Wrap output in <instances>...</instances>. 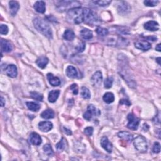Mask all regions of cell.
Returning <instances> with one entry per match:
<instances>
[{
    "label": "cell",
    "mask_w": 161,
    "mask_h": 161,
    "mask_svg": "<svg viewBox=\"0 0 161 161\" xmlns=\"http://www.w3.org/2000/svg\"><path fill=\"white\" fill-rule=\"evenodd\" d=\"M0 33L2 35H7L8 33V28L6 25H1L0 26Z\"/></svg>",
    "instance_id": "cell-38"
},
{
    "label": "cell",
    "mask_w": 161,
    "mask_h": 161,
    "mask_svg": "<svg viewBox=\"0 0 161 161\" xmlns=\"http://www.w3.org/2000/svg\"><path fill=\"white\" fill-rule=\"evenodd\" d=\"M48 62H49L48 58L45 56H40L36 60L37 65L41 69H44L46 67Z\"/></svg>",
    "instance_id": "cell-20"
},
{
    "label": "cell",
    "mask_w": 161,
    "mask_h": 161,
    "mask_svg": "<svg viewBox=\"0 0 161 161\" xmlns=\"http://www.w3.org/2000/svg\"><path fill=\"white\" fill-rule=\"evenodd\" d=\"M113 82V78H107L105 79L104 82V88L107 89H110L112 88V84Z\"/></svg>",
    "instance_id": "cell-33"
},
{
    "label": "cell",
    "mask_w": 161,
    "mask_h": 161,
    "mask_svg": "<svg viewBox=\"0 0 161 161\" xmlns=\"http://www.w3.org/2000/svg\"><path fill=\"white\" fill-rule=\"evenodd\" d=\"M96 32L97 33L98 35H100V36L104 37L107 36L108 34V30L107 28H102V27H98L96 29Z\"/></svg>",
    "instance_id": "cell-30"
},
{
    "label": "cell",
    "mask_w": 161,
    "mask_h": 161,
    "mask_svg": "<svg viewBox=\"0 0 161 161\" xmlns=\"http://www.w3.org/2000/svg\"><path fill=\"white\" fill-rule=\"evenodd\" d=\"M70 89L73 91V94L76 95L78 94V85L76 84H73L71 86H70Z\"/></svg>",
    "instance_id": "cell-40"
},
{
    "label": "cell",
    "mask_w": 161,
    "mask_h": 161,
    "mask_svg": "<svg viewBox=\"0 0 161 161\" xmlns=\"http://www.w3.org/2000/svg\"><path fill=\"white\" fill-rule=\"evenodd\" d=\"M63 37L68 41H72L75 38V34L72 30H66L64 33Z\"/></svg>",
    "instance_id": "cell-25"
},
{
    "label": "cell",
    "mask_w": 161,
    "mask_h": 161,
    "mask_svg": "<svg viewBox=\"0 0 161 161\" xmlns=\"http://www.w3.org/2000/svg\"><path fill=\"white\" fill-rule=\"evenodd\" d=\"M47 78L49 80V83L51 84L52 86H58L60 84V79L57 77H55L51 73L47 74Z\"/></svg>",
    "instance_id": "cell-18"
},
{
    "label": "cell",
    "mask_w": 161,
    "mask_h": 161,
    "mask_svg": "<svg viewBox=\"0 0 161 161\" xmlns=\"http://www.w3.org/2000/svg\"><path fill=\"white\" fill-rule=\"evenodd\" d=\"M84 22L90 25H96L99 22L98 17L93 11L88 8H83Z\"/></svg>",
    "instance_id": "cell-3"
},
{
    "label": "cell",
    "mask_w": 161,
    "mask_h": 161,
    "mask_svg": "<svg viewBox=\"0 0 161 161\" xmlns=\"http://www.w3.org/2000/svg\"><path fill=\"white\" fill-rule=\"evenodd\" d=\"M67 20L74 24H80L84 22L83 8L79 7L70 9L67 14Z\"/></svg>",
    "instance_id": "cell-2"
},
{
    "label": "cell",
    "mask_w": 161,
    "mask_h": 161,
    "mask_svg": "<svg viewBox=\"0 0 161 161\" xmlns=\"http://www.w3.org/2000/svg\"><path fill=\"white\" fill-rule=\"evenodd\" d=\"M28 140L30 143L34 145H40L42 144V139L40 137V136L38 133L35 132L30 134Z\"/></svg>",
    "instance_id": "cell-11"
},
{
    "label": "cell",
    "mask_w": 161,
    "mask_h": 161,
    "mask_svg": "<svg viewBox=\"0 0 161 161\" xmlns=\"http://www.w3.org/2000/svg\"><path fill=\"white\" fill-rule=\"evenodd\" d=\"M155 50H157L158 52H160L161 51V49H160V44H159L157 46L155 47Z\"/></svg>",
    "instance_id": "cell-45"
},
{
    "label": "cell",
    "mask_w": 161,
    "mask_h": 161,
    "mask_svg": "<svg viewBox=\"0 0 161 161\" xmlns=\"http://www.w3.org/2000/svg\"><path fill=\"white\" fill-rule=\"evenodd\" d=\"M92 117H93V115L91 114L89 112H88V111L83 115L84 118L86 119V120H88V121H89V120H91Z\"/></svg>",
    "instance_id": "cell-42"
},
{
    "label": "cell",
    "mask_w": 161,
    "mask_h": 161,
    "mask_svg": "<svg viewBox=\"0 0 161 161\" xmlns=\"http://www.w3.org/2000/svg\"><path fill=\"white\" fill-rule=\"evenodd\" d=\"M5 73H6V74L10 78H16L18 74L17 67L16 65L13 64L8 65L6 67V69H5Z\"/></svg>",
    "instance_id": "cell-8"
},
{
    "label": "cell",
    "mask_w": 161,
    "mask_h": 161,
    "mask_svg": "<svg viewBox=\"0 0 161 161\" xmlns=\"http://www.w3.org/2000/svg\"><path fill=\"white\" fill-rule=\"evenodd\" d=\"M135 47L140 50L147 51L151 48V44L146 40H140L135 42Z\"/></svg>",
    "instance_id": "cell-7"
},
{
    "label": "cell",
    "mask_w": 161,
    "mask_h": 161,
    "mask_svg": "<svg viewBox=\"0 0 161 161\" xmlns=\"http://www.w3.org/2000/svg\"><path fill=\"white\" fill-rule=\"evenodd\" d=\"M160 57H158L156 59V61H157L158 62V64L160 65Z\"/></svg>",
    "instance_id": "cell-47"
},
{
    "label": "cell",
    "mask_w": 161,
    "mask_h": 161,
    "mask_svg": "<svg viewBox=\"0 0 161 161\" xmlns=\"http://www.w3.org/2000/svg\"><path fill=\"white\" fill-rule=\"evenodd\" d=\"M81 96L84 99H89L91 98V93L89 90L86 87L81 88Z\"/></svg>",
    "instance_id": "cell-32"
},
{
    "label": "cell",
    "mask_w": 161,
    "mask_h": 161,
    "mask_svg": "<svg viewBox=\"0 0 161 161\" xmlns=\"http://www.w3.org/2000/svg\"><path fill=\"white\" fill-rule=\"evenodd\" d=\"M64 130H65V131H64L65 133H66L67 134H68V135H71V134H72L71 131H70V130H69V129H67V128H64Z\"/></svg>",
    "instance_id": "cell-44"
},
{
    "label": "cell",
    "mask_w": 161,
    "mask_h": 161,
    "mask_svg": "<svg viewBox=\"0 0 161 161\" xmlns=\"http://www.w3.org/2000/svg\"><path fill=\"white\" fill-rule=\"evenodd\" d=\"M94 3L100 7H107L112 3V1H96Z\"/></svg>",
    "instance_id": "cell-37"
},
{
    "label": "cell",
    "mask_w": 161,
    "mask_h": 161,
    "mask_svg": "<svg viewBox=\"0 0 161 161\" xmlns=\"http://www.w3.org/2000/svg\"><path fill=\"white\" fill-rule=\"evenodd\" d=\"M31 97L34 99L38 101V102H42L43 99V96L37 92H31L30 93Z\"/></svg>",
    "instance_id": "cell-34"
},
{
    "label": "cell",
    "mask_w": 161,
    "mask_h": 161,
    "mask_svg": "<svg viewBox=\"0 0 161 161\" xmlns=\"http://www.w3.org/2000/svg\"><path fill=\"white\" fill-rule=\"evenodd\" d=\"M34 8L38 13H44L45 12V3L43 1H38L34 4Z\"/></svg>",
    "instance_id": "cell-21"
},
{
    "label": "cell",
    "mask_w": 161,
    "mask_h": 161,
    "mask_svg": "<svg viewBox=\"0 0 161 161\" xmlns=\"http://www.w3.org/2000/svg\"><path fill=\"white\" fill-rule=\"evenodd\" d=\"M9 7L10 9V14H11L12 16H15L18 11L20 5L17 1H11L9 2Z\"/></svg>",
    "instance_id": "cell-17"
},
{
    "label": "cell",
    "mask_w": 161,
    "mask_h": 161,
    "mask_svg": "<svg viewBox=\"0 0 161 161\" xmlns=\"http://www.w3.org/2000/svg\"><path fill=\"white\" fill-rule=\"evenodd\" d=\"M131 10V7L127 2H122L118 7V12L120 15H127Z\"/></svg>",
    "instance_id": "cell-12"
},
{
    "label": "cell",
    "mask_w": 161,
    "mask_h": 161,
    "mask_svg": "<svg viewBox=\"0 0 161 161\" xmlns=\"http://www.w3.org/2000/svg\"><path fill=\"white\" fill-rule=\"evenodd\" d=\"M88 112H89L92 115L94 116H99L100 115V112L99 110H98L96 108L94 105L93 104H90L88 107Z\"/></svg>",
    "instance_id": "cell-28"
},
{
    "label": "cell",
    "mask_w": 161,
    "mask_h": 161,
    "mask_svg": "<svg viewBox=\"0 0 161 161\" xmlns=\"http://www.w3.org/2000/svg\"><path fill=\"white\" fill-rule=\"evenodd\" d=\"M80 33V36L84 40H89L93 38V32L88 28H83Z\"/></svg>",
    "instance_id": "cell-23"
},
{
    "label": "cell",
    "mask_w": 161,
    "mask_h": 161,
    "mask_svg": "<svg viewBox=\"0 0 161 161\" xmlns=\"http://www.w3.org/2000/svg\"><path fill=\"white\" fill-rule=\"evenodd\" d=\"M118 135L120 138L124 140L125 141H127V142H132L133 139V135H132L129 132H125V131H122V132H119Z\"/></svg>",
    "instance_id": "cell-19"
},
{
    "label": "cell",
    "mask_w": 161,
    "mask_h": 161,
    "mask_svg": "<svg viewBox=\"0 0 161 161\" xmlns=\"http://www.w3.org/2000/svg\"><path fill=\"white\" fill-rule=\"evenodd\" d=\"M134 147L140 152H145L147 150L148 145L147 140L142 135H139L133 141Z\"/></svg>",
    "instance_id": "cell-5"
},
{
    "label": "cell",
    "mask_w": 161,
    "mask_h": 161,
    "mask_svg": "<svg viewBox=\"0 0 161 161\" xmlns=\"http://www.w3.org/2000/svg\"><path fill=\"white\" fill-rule=\"evenodd\" d=\"M86 48L85 43L82 42H80L76 47H75V50H77L78 52H83Z\"/></svg>",
    "instance_id": "cell-36"
},
{
    "label": "cell",
    "mask_w": 161,
    "mask_h": 161,
    "mask_svg": "<svg viewBox=\"0 0 161 161\" xmlns=\"http://www.w3.org/2000/svg\"><path fill=\"white\" fill-rule=\"evenodd\" d=\"M80 6V3L78 1H63L59 2V4L57 5V9L59 12H63L65 10H69L79 8Z\"/></svg>",
    "instance_id": "cell-4"
},
{
    "label": "cell",
    "mask_w": 161,
    "mask_h": 161,
    "mask_svg": "<svg viewBox=\"0 0 161 161\" xmlns=\"http://www.w3.org/2000/svg\"><path fill=\"white\" fill-rule=\"evenodd\" d=\"M67 146V142L66 140L64 138H62L61 140L56 145V148L59 151H62L64 150Z\"/></svg>",
    "instance_id": "cell-29"
},
{
    "label": "cell",
    "mask_w": 161,
    "mask_h": 161,
    "mask_svg": "<svg viewBox=\"0 0 161 161\" xmlns=\"http://www.w3.org/2000/svg\"><path fill=\"white\" fill-rule=\"evenodd\" d=\"M120 103L122 104H126L127 106H130L131 104V103L129 102V101L127 99H122L120 100Z\"/></svg>",
    "instance_id": "cell-43"
},
{
    "label": "cell",
    "mask_w": 161,
    "mask_h": 161,
    "mask_svg": "<svg viewBox=\"0 0 161 161\" xmlns=\"http://www.w3.org/2000/svg\"><path fill=\"white\" fill-rule=\"evenodd\" d=\"M145 6L147 7H155L159 3V1H155V0H146L144 2Z\"/></svg>",
    "instance_id": "cell-35"
},
{
    "label": "cell",
    "mask_w": 161,
    "mask_h": 161,
    "mask_svg": "<svg viewBox=\"0 0 161 161\" xmlns=\"http://www.w3.org/2000/svg\"><path fill=\"white\" fill-rule=\"evenodd\" d=\"M103 99L105 103L108 104H110L114 102L115 96L112 93H105L103 97Z\"/></svg>",
    "instance_id": "cell-26"
},
{
    "label": "cell",
    "mask_w": 161,
    "mask_h": 161,
    "mask_svg": "<svg viewBox=\"0 0 161 161\" xmlns=\"http://www.w3.org/2000/svg\"><path fill=\"white\" fill-rule=\"evenodd\" d=\"M4 103H5V100H4V99L3 98V97L1 96V107H3L4 104Z\"/></svg>",
    "instance_id": "cell-46"
},
{
    "label": "cell",
    "mask_w": 161,
    "mask_h": 161,
    "mask_svg": "<svg viewBox=\"0 0 161 161\" xmlns=\"http://www.w3.org/2000/svg\"><path fill=\"white\" fill-rule=\"evenodd\" d=\"M43 149H44V152L49 156H52L54 154V151L52 150L51 145H50V144L45 145L44 146Z\"/></svg>",
    "instance_id": "cell-31"
},
{
    "label": "cell",
    "mask_w": 161,
    "mask_h": 161,
    "mask_svg": "<svg viewBox=\"0 0 161 161\" xmlns=\"http://www.w3.org/2000/svg\"><path fill=\"white\" fill-rule=\"evenodd\" d=\"M60 94L59 90H52L49 94V101L50 103H54L59 98Z\"/></svg>",
    "instance_id": "cell-22"
},
{
    "label": "cell",
    "mask_w": 161,
    "mask_h": 161,
    "mask_svg": "<svg viewBox=\"0 0 161 161\" xmlns=\"http://www.w3.org/2000/svg\"><path fill=\"white\" fill-rule=\"evenodd\" d=\"M1 48L2 52H9L13 50V45L12 43L7 40L1 39Z\"/></svg>",
    "instance_id": "cell-13"
},
{
    "label": "cell",
    "mask_w": 161,
    "mask_h": 161,
    "mask_svg": "<svg viewBox=\"0 0 161 161\" xmlns=\"http://www.w3.org/2000/svg\"><path fill=\"white\" fill-rule=\"evenodd\" d=\"M33 22L35 28L38 30V32H40L44 36L49 39L52 38L53 34L51 28L49 27V25L44 21L42 19L40 18H35L33 20Z\"/></svg>",
    "instance_id": "cell-1"
},
{
    "label": "cell",
    "mask_w": 161,
    "mask_h": 161,
    "mask_svg": "<svg viewBox=\"0 0 161 161\" xmlns=\"http://www.w3.org/2000/svg\"><path fill=\"white\" fill-rule=\"evenodd\" d=\"M127 119L128 120L127 127L130 130H137L140 123V120L137 117H136L134 115L131 113L128 115Z\"/></svg>",
    "instance_id": "cell-6"
},
{
    "label": "cell",
    "mask_w": 161,
    "mask_h": 161,
    "mask_svg": "<svg viewBox=\"0 0 161 161\" xmlns=\"http://www.w3.org/2000/svg\"><path fill=\"white\" fill-rule=\"evenodd\" d=\"M102 79H103L102 73L100 71H97L92 75L91 78V81L92 84L94 86H99L100 84L102 83Z\"/></svg>",
    "instance_id": "cell-9"
},
{
    "label": "cell",
    "mask_w": 161,
    "mask_h": 161,
    "mask_svg": "<svg viewBox=\"0 0 161 161\" xmlns=\"http://www.w3.org/2000/svg\"><path fill=\"white\" fill-rule=\"evenodd\" d=\"M26 104L27 108L30 110L33 111V112H38L40 108V105L34 102H27Z\"/></svg>",
    "instance_id": "cell-27"
},
{
    "label": "cell",
    "mask_w": 161,
    "mask_h": 161,
    "mask_svg": "<svg viewBox=\"0 0 161 161\" xmlns=\"http://www.w3.org/2000/svg\"><path fill=\"white\" fill-rule=\"evenodd\" d=\"M144 28L149 31H157L159 29V25L155 21H149L145 23Z\"/></svg>",
    "instance_id": "cell-16"
},
{
    "label": "cell",
    "mask_w": 161,
    "mask_h": 161,
    "mask_svg": "<svg viewBox=\"0 0 161 161\" xmlns=\"http://www.w3.org/2000/svg\"><path fill=\"white\" fill-rule=\"evenodd\" d=\"M41 117L44 119H50L53 118L55 116V113L54 111L51 109H47L46 110L44 111V112L40 115Z\"/></svg>",
    "instance_id": "cell-24"
},
{
    "label": "cell",
    "mask_w": 161,
    "mask_h": 161,
    "mask_svg": "<svg viewBox=\"0 0 161 161\" xmlns=\"http://www.w3.org/2000/svg\"><path fill=\"white\" fill-rule=\"evenodd\" d=\"M66 74L69 78H79V73L77 69L72 65H69L66 69Z\"/></svg>",
    "instance_id": "cell-14"
},
{
    "label": "cell",
    "mask_w": 161,
    "mask_h": 161,
    "mask_svg": "<svg viewBox=\"0 0 161 161\" xmlns=\"http://www.w3.org/2000/svg\"><path fill=\"white\" fill-rule=\"evenodd\" d=\"M84 133L88 135V136H91L92 135L93 133V127H87L84 130Z\"/></svg>",
    "instance_id": "cell-41"
},
{
    "label": "cell",
    "mask_w": 161,
    "mask_h": 161,
    "mask_svg": "<svg viewBox=\"0 0 161 161\" xmlns=\"http://www.w3.org/2000/svg\"><path fill=\"white\" fill-rule=\"evenodd\" d=\"M101 145L102 147L108 152L111 153L112 152L113 149V145L111 143L108 139L107 137H103L102 140H101Z\"/></svg>",
    "instance_id": "cell-10"
},
{
    "label": "cell",
    "mask_w": 161,
    "mask_h": 161,
    "mask_svg": "<svg viewBox=\"0 0 161 161\" xmlns=\"http://www.w3.org/2000/svg\"><path fill=\"white\" fill-rule=\"evenodd\" d=\"M39 129L44 132H47L53 128V125L50 122H41L38 123Z\"/></svg>",
    "instance_id": "cell-15"
},
{
    "label": "cell",
    "mask_w": 161,
    "mask_h": 161,
    "mask_svg": "<svg viewBox=\"0 0 161 161\" xmlns=\"http://www.w3.org/2000/svg\"><path fill=\"white\" fill-rule=\"evenodd\" d=\"M153 152L154 153H159L160 151V145L159 142H155L153 145Z\"/></svg>",
    "instance_id": "cell-39"
}]
</instances>
